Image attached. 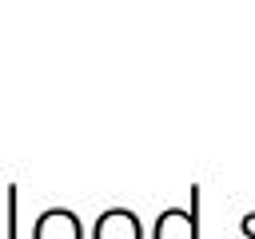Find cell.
Wrapping results in <instances>:
<instances>
[{
  "mask_svg": "<svg viewBox=\"0 0 255 239\" xmlns=\"http://www.w3.org/2000/svg\"><path fill=\"white\" fill-rule=\"evenodd\" d=\"M243 235H247V239H255V211H251V215H243Z\"/></svg>",
  "mask_w": 255,
  "mask_h": 239,
  "instance_id": "5b68a950",
  "label": "cell"
},
{
  "mask_svg": "<svg viewBox=\"0 0 255 239\" xmlns=\"http://www.w3.org/2000/svg\"><path fill=\"white\" fill-rule=\"evenodd\" d=\"M92 239H143V231H139V219L128 207H108L92 223Z\"/></svg>",
  "mask_w": 255,
  "mask_h": 239,
  "instance_id": "3957f363",
  "label": "cell"
},
{
  "mask_svg": "<svg viewBox=\"0 0 255 239\" xmlns=\"http://www.w3.org/2000/svg\"><path fill=\"white\" fill-rule=\"evenodd\" d=\"M16 199H20V191L16 187H8V239H20V207H16Z\"/></svg>",
  "mask_w": 255,
  "mask_h": 239,
  "instance_id": "277c9868",
  "label": "cell"
},
{
  "mask_svg": "<svg viewBox=\"0 0 255 239\" xmlns=\"http://www.w3.org/2000/svg\"><path fill=\"white\" fill-rule=\"evenodd\" d=\"M151 239H199V183L187 195V207H167L155 215Z\"/></svg>",
  "mask_w": 255,
  "mask_h": 239,
  "instance_id": "6da1fadb",
  "label": "cell"
},
{
  "mask_svg": "<svg viewBox=\"0 0 255 239\" xmlns=\"http://www.w3.org/2000/svg\"><path fill=\"white\" fill-rule=\"evenodd\" d=\"M32 239H84V223L76 211L68 207H48L36 227H32Z\"/></svg>",
  "mask_w": 255,
  "mask_h": 239,
  "instance_id": "7a4b0ae2",
  "label": "cell"
}]
</instances>
